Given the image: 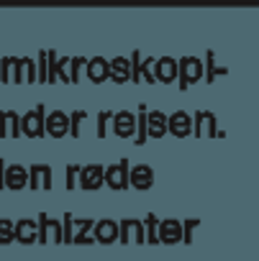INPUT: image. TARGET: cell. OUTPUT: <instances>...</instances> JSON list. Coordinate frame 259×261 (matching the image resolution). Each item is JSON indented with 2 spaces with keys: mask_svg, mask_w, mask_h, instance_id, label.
<instances>
[{
  "mask_svg": "<svg viewBox=\"0 0 259 261\" xmlns=\"http://www.w3.org/2000/svg\"><path fill=\"white\" fill-rule=\"evenodd\" d=\"M113 130H115V136H121V139L134 136V130H136V118H134V113H128V110L115 113V115H113Z\"/></svg>",
  "mask_w": 259,
  "mask_h": 261,
  "instance_id": "obj_1",
  "label": "cell"
},
{
  "mask_svg": "<svg viewBox=\"0 0 259 261\" xmlns=\"http://www.w3.org/2000/svg\"><path fill=\"white\" fill-rule=\"evenodd\" d=\"M167 130H172V134H175L177 139L187 136L190 130H193V120H190V115H187V113H182V110L172 113V115L167 118Z\"/></svg>",
  "mask_w": 259,
  "mask_h": 261,
  "instance_id": "obj_2",
  "label": "cell"
},
{
  "mask_svg": "<svg viewBox=\"0 0 259 261\" xmlns=\"http://www.w3.org/2000/svg\"><path fill=\"white\" fill-rule=\"evenodd\" d=\"M126 164L128 162H121V164H113L108 172H103V177H105V182H108V187H113V190H123V187H128V179H126Z\"/></svg>",
  "mask_w": 259,
  "mask_h": 261,
  "instance_id": "obj_3",
  "label": "cell"
},
{
  "mask_svg": "<svg viewBox=\"0 0 259 261\" xmlns=\"http://www.w3.org/2000/svg\"><path fill=\"white\" fill-rule=\"evenodd\" d=\"M67 128H69V118H67L62 110H54V113L46 118V130H49L54 139L64 136V134H67Z\"/></svg>",
  "mask_w": 259,
  "mask_h": 261,
  "instance_id": "obj_4",
  "label": "cell"
},
{
  "mask_svg": "<svg viewBox=\"0 0 259 261\" xmlns=\"http://www.w3.org/2000/svg\"><path fill=\"white\" fill-rule=\"evenodd\" d=\"M26 182H29V174H26L23 167H16V164H13V167L6 169V177H3V185H6V187H11V190H23Z\"/></svg>",
  "mask_w": 259,
  "mask_h": 261,
  "instance_id": "obj_5",
  "label": "cell"
},
{
  "mask_svg": "<svg viewBox=\"0 0 259 261\" xmlns=\"http://www.w3.org/2000/svg\"><path fill=\"white\" fill-rule=\"evenodd\" d=\"M41 113H44V110L36 108V110H31V113L23 115V123H21V125H23V134H26V136H34V139H36V136L44 134V128H41Z\"/></svg>",
  "mask_w": 259,
  "mask_h": 261,
  "instance_id": "obj_6",
  "label": "cell"
},
{
  "mask_svg": "<svg viewBox=\"0 0 259 261\" xmlns=\"http://www.w3.org/2000/svg\"><path fill=\"white\" fill-rule=\"evenodd\" d=\"M147 128H149V134L154 136V139H162L164 134H167V118L159 113V110H154V113H149L147 115Z\"/></svg>",
  "mask_w": 259,
  "mask_h": 261,
  "instance_id": "obj_7",
  "label": "cell"
},
{
  "mask_svg": "<svg viewBox=\"0 0 259 261\" xmlns=\"http://www.w3.org/2000/svg\"><path fill=\"white\" fill-rule=\"evenodd\" d=\"M80 185H82L85 190H98V187L103 185V169H100L98 164L85 167V169H82V179H80Z\"/></svg>",
  "mask_w": 259,
  "mask_h": 261,
  "instance_id": "obj_8",
  "label": "cell"
},
{
  "mask_svg": "<svg viewBox=\"0 0 259 261\" xmlns=\"http://www.w3.org/2000/svg\"><path fill=\"white\" fill-rule=\"evenodd\" d=\"M131 182H134L136 190H149L152 182H154V174H152V169H149L147 164H139V167H134V172H131Z\"/></svg>",
  "mask_w": 259,
  "mask_h": 261,
  "instance_id": "obj_9",
  "label": "cell"
},
{
  "mask_svg": "<svg viewBox=\"0 0 259 261\" xmlns=\"http://www.w3.org/2000/svg\"><path fill=\"white\" fill-rule=\"evenodd\" d=\"M152 74H154L157 80H162V82H172V80H175V74H177V64H175L172 59H167V57H164V59H159V62H157V69H154Z\"/></svg>",
  "mask_w": 259,
  "mask_h": 261,
  "instance_id": "obj_10",
  "label": "cell"
},
{
  "mask_svg": "<svg viewBox=\"0 0 259 261\" xmlns=\"http://www.w3.org/2000/svg\"><path fill=\"white\" fill-rule=\"evenodd\" d=\"M200 72H203V64L198 62V59H182V85H193V82H198V77H200Z\"/></svg>",
  "mask_w": 259,
  "mask_h": 261,
  "instance_id": "obj_11",
  "label": "cell"
},
{
  "mask_svg": "<svg viewBox=\"0 0 259 261\" xmlns=\"http://www.w3.org/2000/svg\"><path fill=\"white\" fill-rule=\"evenodd\" d=\"M95 236H98L100 243H110V241H115V236H118V225H115L113 220H100L98 228H95Z\"/></svg>",
  "mask_w": 259,
  "mask_h": 261,
  "instance_id": "obj_12",
  "label": "cell"
},
{
  "mask_svg": "<svg viewBox=\"0 0 259 261\" xmlns=\"http://www.w3.org/2000/svg\"><path fill=\"white\" fill-rule=\"evenodd\" d=\"M13 230H16V238L21 243H31L36 238V223L34 220H21V223H16Z\"/></svg>",
  "mask_w": 259,
  "mask_h": 261,
  "instance_id": "obj_13",
  "label": "cell"
},
{
  "mask_svg": "<svg viewBox=\"0 0 259 261\" xmlns=\"http://www.w3.org/2000/svg\"><path fill=\"white\" fill-rule=\"evenodd\" d=\"M180 228H182V225H180L177 220H164V223H159V230H162L159 238H162L164 243H175V241L182 238V236H180Z\"/></svg>",
  "mask_w": 259,
  "mask_h": 261,
  "instance_id": "obj_14",
  "label": "cell"
},
{
  "mask_svg": "<svg viewBox=\"0 0 259 261\" xmlns=\"http://www.w3.org/2000/svg\"><path fill=\"white\" fill-rule=\"evenodd\" d=\"M87 77H90L92 82L105 80V77H108V62H105V59H92V62L87 64Z\"/></svg>",
  "mask_w": 259,
  "mask_h": 261,
  "instance_id": "obj_15",
  "label": "cell"
},
{
  "mask_svg": "<svg viewBox=\"0 0 259 261\" xmlns=\"http://www.w3.org/2000/svg\"><path fill=\"white\" fill-rule=\"evenodd\" d=\"M108 74H110L115 82H126V80H128V62L121 59V57L113 59V64L108 67Z\"/></svg>",
  "mask_w": 259,
  "mask_h": 261,
  "instance_id": "obj_16",
  "label": "cell"
},
{
  "mask_svg": "<svg viewBox=\"0 0 259 261\" xmlns=\"http://www.w3.org/2000/svg\"><path fill=\"white\" fill-rule=\"evenodd\" d=\"M11 238H16L13 223L11 220H0V243H8Z\"/></svg>",
  "mask_w": 259,
  "mask_h": 261,
  "instance_id": "obj_17",
  "label": "cell"
},
{
  "mask_svg": "<svg viewBox=\"0 0 259 261\" xmlns=\"http://www.w3.org/2000/svg\"><path fill=\"white\" fill-rule=\"evenodd\" d=\"M75 172H77V167H69V169H67V187H69V190L75 187Z\"/></svg>",
  "mask_w": 259,
  "mask_h": 261,
  "instance_id": "obj_18",
  "label": "cell"
},
{
  "mask_svg": "<svg viewBox=\"0 0 259 261\" xmlns=\"http://www.w3.org/2000/svg\"><path fill=\"white\" fill-rule=\"evenodd\" d=\"M0 187H3V167H0Z\"/></svg>",
  "mask_w": 259,
  "mask_h": 261,
  "instance_id": "obj_19",
  "label": "cell"
}]
</instances>
